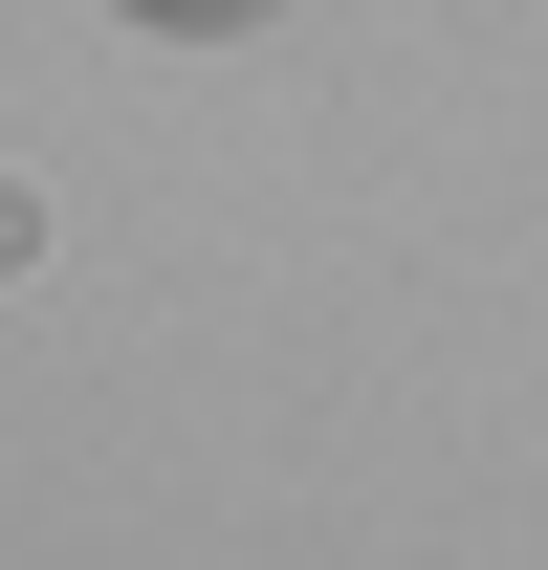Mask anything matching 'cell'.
<instances>
[{
    "label": "cell",
    "instance_id": "obj_1",
    "mask_svg": "<svg viewBox=\"0 0 548 570\" xmlns=\"http://www.w3.org/2000/svg\"><path fill=\"white\" fill-rule=\"evenodd\" d=\"M154 22H242V0H154Z\"/></svg>",
    "mask_w": 548,
    "mask_h": 570
}]
</instances>
